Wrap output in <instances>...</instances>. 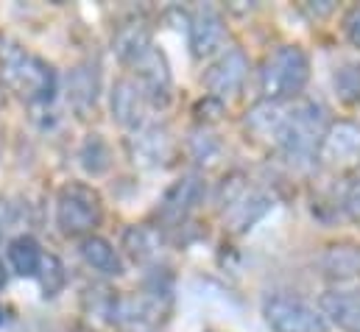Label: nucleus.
Wrapping results in <instances>:
<instances>
[{
    "mask_svg": "<svg viewBox=\"0 0 360 332\" xmlns=\"http://www.w3.org/2000/svg\"><path fill=\"white\" fill-rule=\"evenodd\" d=\"M319 160H324L327 165L338 167V170H347V167H355L360 162V126L344 120V123H335L327 129V137L321 143V151H319Z\"/></svg>",
    "mask_w": 360,
    "mask_h": 332,
    "instance_id": "6",
    "label": "nucleus"
},
{
    "mask_svg": "<svg viewBox=\"0 0 360 332\" xmlns=\"http://www.w3.org/2000/svg\"><path fill=\"white\" fill-rule=\"evenodd\" d=\"M333 84H335V95L341 98V103L358 106L360 103V62H349V65L338 68Z\"/></svg>",
    "mask_w": 360,
    "mask_h": 332,
    "instance_id": "18",
    "label": "nucleus"
},
{
    "mask_svg": "<svg viewBox=\"0 0 360 332\" xmlns=\"http://www.w3.org/2000/svg\"><path fill=\"white\" fill-rule=\"evenodd\" d=\"M101 221V198L84 184H68L56 198V224L65 235H87Z\"/></svg>",
    "mask_w": 360,
    "mask_h": 332,
    "instance_id": "5",
    "label": "nucleus"
},
{
    "mask_svg": "<svg viewBox=\"0 0 360 332\" xmlns=\"http://www.w3.org/2000/svg\"><path fill=\"white\" fill-rule=\"evenodd\" d=\"M263 316L274 332H327L330 321L321 307L293 293H274L263 302Z\"/></svg>",
    "mask_w": 360,
    "mask_h": 332,
    "instance_id": "4",
    "label": "nucleus"
},
{
    "mask_svg": "<svg viewBox=\"0 0 360 332\" xmlns=\"http://www.w3.org/2000/svg\"><path fill=\"white\" fill-rule=\"evenodd\" d=\"M65 268H62V262L56 260V257H45V262H42V271H39V282H42V290H45V296H56L62 288H65Z\"/></svg>",
    "mask_w": 360,
    "mask_h": 332,
    "instance_id": "21",
    "label": "nucleus"
},
{
    "mask_svg": "<svg viewBox=\"0 0 360 332\" xmlns=\"http://www.w3.org/2000/svg\"><path fill=\"white\" fill-rule=\"evenodd\" d=\"M0 62H3V76L11 84V89H17L20 98L25 101H51L56 92V73L48 62H42L39 56H34L31 51L20 48V45H6L0 51Z\"/></svg>",
    "mask_w": 360,
    "mask_h": 332,
    "instance_id": "3",
    "label": "nucleus"
},
{
    "mask_svg": "<svg viewBox=\"0 0 360 332\" xmlns=\"http://www.w3.org/2000/svg\"><path fill=\"white\" fill-rule=\"evenodd\" d=\"M201 196H204V187H201L198 176H184V179H179L168 190L160 212H162V218L168 224H179V221H184L195 210V204L201 201Z\"/></svg>",
    "mask_w": 360,
    "mask_h": 332,
    "instance_id": "11",
    "label": "nucleus"
},
{
    "mask_svg": "<svg viewBox=\"0 0 360 332\" xmlns=\"http://www.w3.org/2000/svg\"><path fill=\"white\" fill-rule=\"evenodd\" d=\"M0 324H3V307H0Z\"/></svg>",
    "mask_w": 360,
    "mask_h": 332,
    "instance_id": "25",
    "label": "nucleus"
},
{
    "mask_svg": "<svg viewBox=\"0 0 360 332\" xmlns=\"http://www.w3.org/2000/svg\"><path fill=\"white\" fill-rule=\"evenodd\" d=\"M98 89H101V76L95 65H82L70 73L68 79V98L79 106V109H90L98 101Z\"/></svg>",
    "mask_w": 360,
    "mask_h": 332,
    "instance_id": "14",
    "label": "nucleus"
},
{
    "mask_svg": "<svg viewBox=\"0 0 360 332\" xmlns=\"http://www.w3.org/2000/svg\"><path fill=\"white\" fill-rule=\"evenodd\" d=\"M324 271L330 276H355L360 271V249L355 246H333L324 254Z\"/></svg>",
    "mask_w": 360,
    "mask_h": 332,
    "instance_id": "17",
    "label": "nucleus"
},
{
    "mask_svg": "<svg viewBox=\"0 0 360 332\" xmlns=\"http://www.w3.org/2000/svg\"><path fill=\"white\" fill-rule=\"evenodd\" d=\"M6 254H8V265L14 268V274H20V276H39L42 262H45V254L39 249L37 238L17 235L14 241H8Z\"/></svg>",
    "mask_w": 360,
    "mask_h": 332,
    "instance_id": "12",
    "label": "nucleus"
},
{
    "mask_svg": "<svg viewBox=\"0 0 360 332\" xmlns=\"http://www.w3.org/2000/svg\"><path fill=\"white\" fill-rule=\"evenodd\" d=\"M246 73H249L246 53L240 48H232L207 70L204 84L215 98H232L235 92H240V87L246 82Z\"/></svg>",
    "mask_w": 360,
    "mask_h": 332,
    "instance_id": "7",
    "label": "nucleus"
},
{
    "mask_svg": "<svg viewBox=\"0 0 360 332\" xmlns=\"http://www.w3.org/2000/svg\"><path fill=\"white\" fill-rule=\"evenodd\" d=\"M168 148H171V140H168V132L160 129V126H148L140 132V137L134 140V157L148 162V165H157L168 157Z\"/></svg>",
    "mask_w": 360,
    "mask_h": 332,
    "instance_id": "15",
    "label": "nucleus"
},
{
    "mask_svg": "<svg viewBox=\"0 0 360 332\" xmlns=\"http://www.w3.org/2000/svg\"><path fill=\"white\" fill-rule=\"evenodd\" d=\"M146 106H148V92L140 84V79H120L112 89V115L120 126L126 129H137L146 117Z\"/></svg>",
    "mask_w": 360,
    "mask_h": 332,
    "instance_id": "9",
    "label": "nucleus"
},
{
    "mask_svg": "<svg viewBox=\"0 0 360 332\" xmlns=\"http://www.w3.org/2000/svg\"><path fill=\"white\" fill-rule=\"evenodd\" d=\"M226 42V25L215 8H198L190 20V48L195 59H207Z\"/></svg>",
    "mask_w": 360,
    "mask_h": 332,
    "instance_id": "8",
    "label": "nucleus"
},
{
    "mask_svg": "<svg viewBox=\"0 0 360 332\" xmlns=\"http://www.w3.org/2000/svg\"><path fill=\"white\" fill-rule=\"evenodd\" d=\"M321 313L330 324L344 332H360V290L358 288H335L321 296Z\"/></svg>",
    "mask_w": 360,
    "mask_h": 332,
    "instance_id": "10",
    "label": "nucleus"
},
{
    "mask_svg": "<svg viewBox=\"0 0 360 332\" xmlns=\"http://www.w3.org/2000/svg\"><path fill=\"white\" fill-rule=\"evenodd\" d=\"M344 207H347L349 218L360 221V181H355V184L349 187V193H347V201H344Z\"/></svg>",
    "mask_w": 360,
    "mask_h": 332,
    "instance_id": "23",
    "label": "nucleus"
},
{
    "mask_svg": "<svg viewBox=\"0 0 360 332\" xmlns=\"http://www.w3.org/2000/svg\"><path fill=\"white\" fill-rule=\"evenodd\" d=\"M126 249L131 251V257L134 260H140V262H146V260H151L154 254H157V235L151 232V229H143V226H131L129 232H126Z\"/></svg>",
    "mask_w": 360,
    "mask_h": 332,
    "instance_id": "20",
    "label": "nucleus"
},
{
    "mask_svg": "<svg viewBox=\"0 0 360 332\" xmlns=\"http://www.w3.org/2000/svg\"><path fill=\"white\" fill-rule=\"evenodd\" d=\"M82 165H84V170L92 173V176L109 170V165H112L109 146H106L98 134H90V137L84 140V146H82Z\"/></svg>",
    "mask_w": 360,
    "mask_h": 332,
    "instance_id": "19",
    "label": "nucleus"
},
{
    "mask_svg": "<svg viewBox=\"0 0 360 332\" xmlns=\"http://www.w3.org/2000/svg\"><path fill=\"white\" fill-rule=\"evenodd\" d=\"M310 79V59L299 45H282L271 51L260 68V89L266 101L282 103L296 98Z\"/></svg>",
    "mask_w": 360,
    "mask_h": 332,
    "instance_id": "2",
    "label": "nucleus"
},
{
    "mask_svg": "<svg viewBox=\"0 0 360 332\" xmlns=\"http://www.w3.org/2000/svg\"><path fill=\"white\" fill-rule=\"evenodd\" d=\"M79 251H82V260L90 268H95L98 274H106V276H120L123 274V260H120V254L115 251V246L109 241L90 235V238L82 241Z\"/></svg>",
    "mask_w": 360,
    "mask_h": 332,
    "instance_id": "13",
    "label": "nucleus"
},
{
    "mask_svg": "<svg viewBox=\"0 0 360 332\" xmlns=\"http://www.w3.org/2000/svg\"><path fill=\"white\" fill-rule=\"evenodd\" d=\"M327 129V112L313 101H302L288 106L274 143L290 162H310L319 157Z\"/></svg>",
    "mask_w": 360,
    "mask_h": 332,
    "instance_id": "1",
    "label": "nucleus"
},
{
    "mask_svg": "<svg viewBox=\"0 0 360 332\" xmlns=\"http://www.w3.org/2000/svg\"><path fill=\"white\" fill-rule=\"evenodd\" d=\"M6 285V268H3V260H0V288Z\"/></svg>",
    "mask_w": 360,
    "mask_h": 332,
    "instance_id": "24",
    "label": "nucleus"
},
{
    "mask_svg": "<svg viewBox=\"0 0 360 332\" xmlns=\"http://www.w3.org/2000/svg\"><path fill=\"white\" fill-rule=\"evenodd\" d=\"M269 207H271L269 196H263V193H257V190H246V193L232 204L229 218H232L235 229H249Z\"/></svg>",
    "mask_w": 360,
    "mask_h": 332,
    "instance_id": "16",
    "label": "nucleus"
},
{
    "mask_svg": "<svg viewBox=\"0 0 360 332\" xmlns=\"http://www.w3.org/2000/svg\"><path fill=\"white\" fill-rule=\"evenodd\" d=\"M344 34H347V39L355 48H360V6H352L347 11V17H344Z\"/></svg>",
    "mask_w": 360,
    "mask_h": 332,
    "instance_id": "22",
    "label": "nucleus"
}]
</instances>
